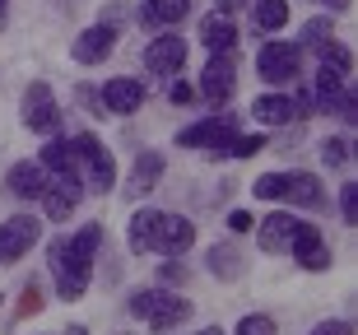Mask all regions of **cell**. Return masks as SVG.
I'll list each match as a JSON object with an SVG mask.
<instances>
[{
  "label": "cell",
  "mask_w": 358,
  "mask_h": 335,
  "mask_svg": "<svg viewBox=\"0 0 358 335\" xmlns=\"http://www.w3.org/2000/svg\"><path fill=\"white\" fill-rule=\"evenodd\" d=\"M98 242H103V228L89 224V228H80V238H56L52 247H47V261H52V270H56L61 298H80L84 294V284H89V275H93V252H98Z\"/></svg>",
  "instance_id": "obj_1"
},
{
  "label": "cell",
  "mask_w": 358,
  "mask_h": 335,
  "mask_svg": "<svg viewBox=\"0 0 358 335\" xmlns=\"http://www.w3.org/2000/svg\"><path fill=\"white\" fill-rule=\"evenodd\" d=\"M131 317H149V326L154 331H168V326L186 322L191 317V303L177 294H159V289H140V294L131 298Z\"/></svg>",
  "instance_id": "obj_2"
},
{
  "label": "cell",
  "mask_w": 358,
  "mask_h": 335,
  "mask_svg": "<svg viewBox=\"0 0 358 335\" xmlns=\"http://www.w3.org/2000/svg\"><path fill=\"white\" fill-rule=\"evenodd\" d=\"M233 135H238V117L219 112V117L200 121V126H186V131L177 135V145H186V149L205 145V154H210V159H228V145H233Z\"/></svg>",
  "instance_id": "obj_3"
},
{
  "label": "cell",
  "mask_w": 358,
  "mask_h": 335,
  "mask_svg": "<svg viewBox=\"0 0 358 335\" xmlns=\"http://www.w3.org/2000/svg\"><path fill=\"white\" fill-rule=\"evenodd\" d=\"M75 163L84 168V187L112 191V182H117V163H112V154H107V145L98 140V135H80V140H75Z\"/></svg>",
  "instance_id": "obj_4"
},
{
  "label": "cell",
  "mask_w": 358,
  "mask_h": 335,
  "mask_svg": "<svg viewBox=\"0 0 358 335\" xmlns=\"http://www.w3.org/2000/svg\"><path fill=\"white\" fill-rule=\"evenodd\" d=\"M298 66H303V52H298L293 42H270V47H261V56H256V70H261L266 84L298 80Z\"/></svg>",
  "instance_id": "obj_5"
},
{
  "label": "cell",
  "mask_w": 358,
  "mask_h": 335,
  "mask_svg": "<svg viewBox=\"0 0 358 335\" xmlns=\"http://www.w3.org/2000/svg\"><path fill=\"white\" fill-rule=\"evenodd\" d=\"M238 89V66H233V56H214L205 75H200V98L205 103H228Z\"/></svg>",
  "instance_id": "obj_6"
},
{
  "label": "cell",
  "mask_w": 358,
  "mask_h": 335,
  "mask_svg": "<svg viewBox=\"0 0 358 335\" xmlns=\"http://www.w3.org/2000/svg\"><path fill=\"white\" fill-rule=\"evenodd\" d=\"M112 47H117V28L112 24H93V28H84L80 38H75L70 56H75L80 66H98V61L112 56Z\"/></svg>",
  "instance_id": "obj_7"
},
{
  "label": "cell",
  "mask_w": 358,
  "mask_h": 335,
  "mask_svg": "<svg viewBox=\"0 0 358 335\" xmlns=\"http://www.w3.org/2000/svg\"><path fill=\"white\" fill-rule=\"evenodd\" d=\"M38 242V219L33 215H14L0 224V261H19Z\"/></svg>",
  "instance_id": "obj_8"
},
{
  "label": "cell",
  "mask_w": 358,
  "mask_h": 335,
  "mask_svg": "<svg viewBox=\"0 0 358 335\" xmlns=\"http://www.w3.org/2000/svg\"><path fill=\"white\" fill-rule=\"evenodd\" d=\"M24 121H28V131H38V135H56V126H61V112H56L52 103V89L47 84H33L28 89V103H24Z\"/></svg>",
  "instance_id": "obj_9"
},
{
  "label": "cell",
  "mask_w": 358,
  "mask_h": 335,
  "mask_svg": "<svg viewBox=\"0 0 358 335\" xmlns=\"http://www.w3.org/2000/svg\"><path fill=\"white\" fill-rule=\"evenodd\" d=\"M186 61V42L173 38V33H163V38L149 42V52H145V66L154 70V75H163V80H173L177 70H182Z\"/></svg>",
  "instance_id": "obj_10"
},
{
  "label": "cell",
  "mask_w": 358,
  "mask_h": 335,
  "mask_svg": "<svg viewBox=\"0 0 358 335\" xmlns=\"http://www.w3.org/2000/svg\"><path fill=\"white\" fill-rule=\"evenodd\" d=\"M191 242H196V224H191V219H182V215H163V219H159L154 252H163V256H182Z\"/></svg>",
  "instance_id": "obj_11"
},
{
  "label": "cell",
  "mask_w": 358,
  "mask_h": 335,
  "mask_svg": "<svg viewBox=\"0 0 358 335\" xmlns=\"http://www.w3.org/2000/svg\"><path fill=\"white\" fill-rule=\"evenodd\" d=\"M293 256H298V266L303 270H326L331 266V252H326V242H321V233L312 224H298V233H293Z\"/></svg>",
  "instance_id": "obj_12"
},
{
  "label": "cell",
  "mask_w": 358,
  "mask_h": 335,
  "mask_svg": "<svg viewBox=\"0 0 358 335\" xmlns=\"http://www.w3.org/2000/svg\"><path fill=\"white\" fill-rule=\"evenodd\" d=\"M298 224L303 219H293V215H284V210H275V215H266L261 224H256V238H261V247L266 252H284L293 242V233H298Z\"/></svg>",
  "instance_id": "obj_13"
},
{
  "label": "cell",
  "mask_w": 358,
  "mask_h": 335,
  "mask_svg": "<svg viewBox=\"0 0 358 335\" xmlns=\"http://www.w3.org/2000/svg\"><path fill=\"white\" fill-rule=\"evenodd\" d=\"M200 42H205L210 56H233L238 52V28L228 24V14H210V19L200 24Z\"/></svg>",
  "instance_id": "obj_14"
},
{
  "label": "cell",
  "mask_w": 358,
  "mask_h": 335,
  "mask_svg": "<svg viewBox=\"0 0 358 335\" xmlns=\"http://www.w3.org/2000/svg\"><path fill=\"white\" fill-rule=\"evenodd\" d=\"M5 187H10L19 201H38L42 191H47V168H42V163H19V168H10Z\"/></svg>",
  "instance_id": "obj_15"
},
{
  "label": "cell",
  "mask_w": 358,
  "mask_h": 335,
  "mask_svg": "<svg viewBox=\"0 0 358 335\" xmlns=\"http://www.w3.org/2000/svg\"><path fill=\"white\" fill-rule=\"evenodd\" d=\"M140 103H145V89L135 80H112L103 89V108L112 112V117H126V112H135Z\"/></svg>",
  "instance_id": "obj_16"
},
{
  "label": "cell",
  "mask_w": 358,
  "mask_h": 335,
  "mask_svg": "<svg viewBox=\"0 0 358 335\" xmlns=\"http://www.w3.org/2000/svg\"><path fill=\"white\" fill-rule=\"evenodd\" d=\"M186 10H191V0H149L145 10H140V24L145 28H173L186 19Z\"/></svg>",
  "instance_id": "obj_17"
},
{
  "label": "cell",
  "mask_w": 358,
  "mask_h": 335,
  "mask_svg": "<svg viewBox=\"0 0 358 335\" xmlns=\"http://www.w3.org/2000/svg\"><path fill=\"white\" fill-rule=\"evenodd\" d=\"M159 173H163V154L159 149H145L131 168V196H149V191L159 187Z\"/></svg>",
  "instance_id": "obj_18"
},
{
  "label": "cell",
  "mask_w": 358,
  "mask_h": 335,
  "mask_svg": "<svg viewBox=\"0 0 358 335\" xmlns=\"http://www.w3.org/2000/svg\"><path fill=\"white\" fill-rule=\"evenodd\" d=\"M252 117L261 121V126H289L293 121V103L284 94H261L252 103Z\"/></svg>",
  "instance_id": "obj_19"
},
{
  "label": "cell",
  "mask_w": 358,
  "mask_h": 335,
  "mask_svg": "<svg viewBox=\"0 0 358 335\" xmlns=\"http://www.w3.org/2000/svg\"><path fill=\"white\" fill-rule=\"evenodd\" d=\"M159 210H140V215L131 219V233H126V242H131V252H154V238H159Z\"/></svg>",
  "instance_id": "obj_20"
},
{
  "label": "cell",
  "mask_w": 358,
  "mask_h": 335,
  "mask_svg": "<svg viewBox=\"0 0 358 335\" xmlns=\"http://www.w3.org/2000/svg\"><path fill=\"white\" fill-rule=\"evenodd\" d=\"M284 201L317 205V210H321V182L312 173H284Z\"/></svg>",
  "instance_id": "obj_21"
},
{
  "label": "cell",
  "mask_w": 358,
  "mask_h": 335,
  "mask_svg": "<svg viewBox=\"0 0 358 335\" xmlns=\"http://www.w3.org/2000/svg\"><path fill=\"white\" fill-rule=\"evenodd\" d=\"M42 168H47V173H66V168H75V140H47V149H42Z\"/></svg>",
  "instance_id": "obj_22"
},
{
  "label": "cell",
  "mask_w": 358,
  "mask_h": 335,
  "mask_svg": "<svg viewBox=\"0 0 358 335\" xmlns=\"http://www.w3.org/2000/svg\"><path fill=\"white\" fill-rule=\"evenodd\" d=\"M252 5H256V24L266 33H279L289 24V0H252Z\"/></svg>",
  "instance_id": "obj_23"
},
{
  "label": "cell",
  "mask_w": 358,
  "mask_h": 335,
  "mask_svg": "<svg viewBox=\"0 0 358 335\" xmlns=\"http://www.w3.org/2000/svg\"><path fill=\"white\" fill-rule=\"evenodd\" d=\"M38 201H42V215L52 219V224H61V219H70V210H75V201H70V196H61V191H56L52 182H47V191H42Z\"/></svg>",
  "instance_id": "obj_24"
},
{
  "label": "cell",
  "mask_w": 358,
  "mask_h": 335,
  "mask_svg": "<svg viewBox=\"0 0 358 335\" xmlns=\"http://www.w3.org/2000/svg\"><path fill=\"white\" fill-rule=\"evenodd\" d=\"M210 270L219 275V280H238L242 275V261L233 247H210Z\"/></svg>",
  "instance_id": "obj_25"
},
{
  "label": "cell",
  "mask_w": 358,
  "mask_h": 335,
  "mask_svg": "<svg viewBox=\"0 0 358 335\" xmlns=\"http://www.w3.org/2000/svg\"><path fill=\"white\" fill-rule=\"evenodd\" d=\"M256 196L261 201H284V173H266V177H256Z\"/></svg>",
  "instance_id": "obj_26"
},
{
  "label": "cell",
  "mask_w": 358,
  "mask_h": 335,
  "mask_svg": "<svg viewBox=\"0 0 358 335\" xmlns=\"http://www.w3.org/2000/svg\"><path fill=\"white\" fill-rule=\"evenodd\" d=\"M261 149H266V140H261V135H233L228 154H233V159H252V154H261Z\"/></svg>",
  "instance_id": "obj_27"
},
{
  "label": "cell",
  "mask_w": 358,
  "mask_h": 335,
  "mask_svg": "<svg viewBox=\"0 0 358 335\" xmlns=\"http://www.w3.org/2000/svg\"><path fill=\"white\" fill-rule=\"evenodd\" d=\"M303 38H307V47L317 52L321 42H331V19H312V24L303 28Z\"/></svg>",
  "instance_id": "obj_28"
},
{
  "label": "cell",
  "mask_w": 358,
  "mask_h": 335,
  "mask_svg": "<svg viewBox=\"0 0 358 335\" xmlns=\"http://www.w3.org/2000/svg\"><path fill=\"white\" fill-rule=\"evenodd\" d=\"M238 335H275V322H270V317H261V312H256V317H242V322H238Z\"/></svg>",
  "instance_id": "obj_29"
},
{
  "label": "cell",
  "mask_w": 358,
  "mask_h": 335,
  "mask_svg": "<svg viewBox=\"0 0 358 335\" xmlns=\"http://www.w3.org/2000/svg\"><path fill=\"white\" fill-rule=\"evenodd\" d=\"M321 159L331 163V168H340V163L349 159V145H345V140H335V135H331V140H321Z\"/></svg>",
  "instance_id": "obj_30"
},
{
  "label": "cell",
  "mask_w": 358,
  "mask_h": 335,
  "mask_svg": "<svg viewBox=\"0 0 358 335\" xmlns=\"http://www.w3.org/2000/svg\"><path fill=\"white\" fill-rule=\"evenodd\" d=\"M340 210H345V224H358V187L349 182L345 196H340Z\"/></svg>",
  "instance_id": "obj_31"
},
{
  "label": "cell",
  "mask_w": 358,
  "mask_h": 335,
  "mask_svg": "<svg viewBox=\"0 0 358 335\" xmlns=\"http://www.w3.org/2000/svg\"><path fill=\"white\" fill-rule=\"evenodd\" d=\"M228 228H233V233H252L256 219L247 215V210H233V215H228Z\"/></svg>",
  "instance_id": "obj_32"
},
{
  "label": "cell",
  "mask_w": 358,
  "mask_h": 335,
  "mask_svg": "<svg viewBox=\"0 0 358 335\" xmlns=\"http://www.w3.org/2000/svg\"><path fill=\"white\" fill-rule=\"evenodd\" d=\"M312 335H354V326H349V322H321Z\"/></svg>",
  "instance_id": "obj_33"
},
{
  "label": "cell",
  "mask_w": 358,
  "mask_h": 335,
  "mask_svg": "<svg viewBox=\"0 0 358 335\" xmlns=\"http://www.w3.org/2000/svg\"><path fill=\"white\" fill-rule=\"evenodd\" d=\"M38 308H42V294H38V289H28V294H24V303H19V317H33Z\"/></svg>",
  "instance_id": "obj_34"
},
{
  "label": "cell",
  "mask_w": 358,
  "mask_h": 335,
  "mask_svg": "<svg viewBox=\"0 0 358 335\" xmlns=\"http://www.w3.org/2000/svg\"><path fill=\"white\" fill-rule=\"evenodd\" d=\"M159 280H163V284H168V280L177 284V280H182V270H177V266H168V261H163V266H159Z\"/></svg>",
  "instance_id": "obj_35"
},
{
  "label": "cell",
  "mask_w": 358,
  "mask_h": 335,
  "mask_svg": "<svg viewBox=\"0 0 358 335\" xmlns=\"http://www.w3.org/2000/svg\"><path fill=\"white\" fill-rule=\"evenodd\" d=\"M242 5H252V0H219V14H238Z\"/></svg>",
  "instance_id": "obj_36"
},
{
  "label": "cell",
  "mask_w": 358,
  "mask_h": 335,
  "mask_svg": "<svg viewBox=\"0 0 358 335\" xmlns=\"http://www.w3.org/2000/svg\"><path fill=\"white\" fill-rule=\"evenodd\" d=\"M173 103H191V84H173Z\"/></svg>",
  "instance_id": "obj_37"
},
{
  "label": "cell",
  "mask_w": 358,
  "mask_h": 335,
  "mask_svg": "<svg viewBox=\"0 0 358 335\" xmlns=\"http://www.w3.org/2000/svg\"><path fill=\"white\" fill-rule=\"evenodd\" d=\"M326 5H331V10H345V5H349V0H326Z\"/></svg>",
  "instance_id": "obj_38"
},
{
  "label": "cell",
  "mask_w": 358,
  "mask_h": 335,
  "mask_svg": "<svg viewBox=\"0 0 358 335\" xmlns=\"http://www.w3.org/2000/svg\"><path fill=\"white\" fill-rule=\"evenodd\" d=\"M200 335H224V331H219V326H205V331H200Z\"/></svg>",
  "instance_id": "obj_39"
},
{
  "label": "cell",
  "mask_w": 358,
  "mask_h": 335,
  "mask_svg": "<svg viewBox=\"0 0 358 335\" xmlns=\"http://www.w3.org/2000/svg\"><path fill=\"white\" fill-rule=\"evenodd\" d=\"M66 335H89V331H84V326H70V331Z\"/></svg>",
  "instance_id": "obj_40"
},
{
  "label": "cell",
  "mask_w": 358,
  "mask_h": 335,
  "mask_svg": "<svg viewBox=\"0 0 358 335\" xmlns=\"http://www.w3.org/2000/svg\"><path fill=\"white\" fill-rule=\"evenodd\" d=\"M5 5H10V0H0V24H5Z\"/></svg>",
  "instance_id": "obj_41"
},
{
  "label": "cell",
  "mask_w": 358,
  "mask_h": 335,
  "mask_svg": "<svg viewBox=\"0 0 358 335\" xmlns=\"http://www.w3.org/2000/svg\"><path fill=\"white\" fill-rule=\"evenodd\" d=\"M126 335H131V331H126Z\"/></svg>",
  "instance_id": "obj_42"
}]
</instances>
